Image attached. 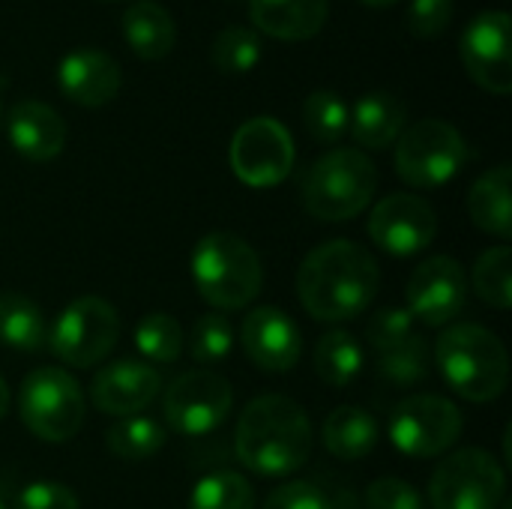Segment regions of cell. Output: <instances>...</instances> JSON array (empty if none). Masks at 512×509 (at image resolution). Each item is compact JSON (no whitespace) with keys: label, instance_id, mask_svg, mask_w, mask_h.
<instances>
[{"label":"cell","instance_id":"6da1fadb","mask_svg":"<svg viewBox=\"0 0 512 509\" xmlns=\"http://www.w3.org/2000/svg\"><path fill=\"white\" fill-rule=\"evenodd\" d=\"M381 285L378 261L354 240H330L312 249L297 270V294L315 321L360 318Z\"/></svg>","mask_w":512,"mask_h":509},{"label":"cell","instance_id":"7a4b0ae2","mask_svg":"<svg viewBox=\"0 0 512 509\" xmlns=\"http://www.w3.org/2000/svg\"><path fill=\"white\" fill-rule=\"evenodd\" d=\"M234 453L243 468L261 477H288L309 462L312 423L288 396H258L234 429Z\"/></svg>","mask_w":512,"mask_h":509},{"label":"cell","instance_id":"3957f363","mask_svg":"<svg viewBox=\"0 0 512 509\" xmlns=\"http://www.w3.org/2000/svg\"><path fill=\"white\" fill-rule=\"evenodd\" d=\"M435 363L462 399L495 402L510 381V357L504 342L480 324H453L435 345Z\"/></svg>","mask_w":512,"mask_h":509},{"label":"cell","instance_id":"277c9868","mask_svg":"<svg viewBox=\"0 0 512 509\" xmlns=\"http://www.w3.org/2000/svg\"><path fill=\"white\" fill-rule=\"evenodd\" d=\"M192 282L213 309H246L264 285L258 252L231 231H213L192 249Z\"/></svg>","mask_w":512,"mask_h":509},{"label":"cell","instance_id":"5b68a950","mask_svg":"<svg viewBox=\"0 0 512 509\" xmlns=\"http://www.w3.org/2000/svg\"><path fill=\"white\" fill-rule=\"evenodd\" d=\"M378 189L375 162L354 147L324 153L303 177V207L321 222H348L360 216Z\"/></svg>","mask_w":512,"mask_h":509},{"label":"cell","instance_id":"8992f818","mask_svg":"<svg viewBox=\"0 0 512 509\" xmlns=\"http://www.w3.org/2000/svg\"><path fill=\"white\" fill-rule=\"evenodd\" d=\"M18 414L24 426L48 444L72 441L84 426V396L78 381L57 369H33L18 393Z\"/></svg>","mask_w":512,"mask_h":509},{"label":"cell","instance_id":"52a82bcc","mask_svg":"<svg viewBox=\"0 0 512 509\" xmlns=\"http://www.w3.org/2000/svg\"><path fill=\"white\" fill-rule=\"evenodd\" d=\"M468 162V144L462 132L447 123L426 117L408 126L396 141V171L408 186L435 189L450 183Z\"/></svg>","mask_w":512,"mask_h":509},{"label":"cell","instance_id":"ba28073f","mask_svg":"<svg viewBox=\"0 0 512 509\" xmlns=\"http://www.w3.org/2000/svg\"><path fill=\"white\" fill-rule=\"evenodd\" d=\"M117 336V309L102 297H78L57 315L48 333V348L60 363L90 369L114 351Z\"/></svg>","mask_w":512,"mask_h":509},{"label":"cell","instance_id":"9c48e42d","mask_svg":"<svg viewBox=\"0 0 512 509\" xmlns=\"http://www.w3.org/2000/svg\"><path fill=\"white\" fill-rule=\"evenodd\" d=\"M507 498V474L486 450L468 447L447 456L429 483L432 509H498Z\"/></svg>","mask_w":512,"mask_h":509},{"label":"cell","instance_id":"30bf717a","mask_svg":"<svg viewBox=\"0 0 512 509\" xmlns=\"http://www.w3.org/2000/svg\"><path fill=\"white\" fill-rule=\"evenodd\" d=\"M462 435V414L444 396H408L390 414V441L408 459H435Z\"/></svg>","mask_w":512,"mask_h":509},{"label":"cell","instance_id":"8fae6325","mask_svg":"<svg viewBox=\"0 0 512 509\" xmlns=\"http://www.w3.org/2000/svg\"><path fill=\"white\" fill-rule=\"evenodd\" d=\"M228 159L240 183L270 189L279 186L294 168V138L279 120L252 117L234 132Z\"/></svg>","mask_w":512,"mask_h":509},{"label":"cell","instance_id":"7c38bea8","mask_svg":"<svg viewBox=\"0 0 512 509\" xmlns=\"http://www.w3.org/2000/svg\"><path fill=\"white\" fill-rule=\"evenodd\" d=\"M231 405H234L231 384L207 369L183 372L180 378L171 381L162 399L168 426L186 438H204L216 432L228 420Z\"/></svg>","mask_w":512,"mask_h":509},{"label":"cell","instance_id":"4fadbf2b","mask_svg":"<svg viewBox=\"0 0 512 509\" xmlns=\"http://www.w3.org/2000/svg\"><path fill=\"white\" fill-rule=\"evenodd\" d=\"M468 75L489 93L507 96L512 90L510 15L504 9H486L471 18L459 42Z\"/></svg>","mask_w":512,"mask_h":509},{"label":"cell","instance_id":"5bb4252c","mask_svg":"<svg viewBox=\"0 0 512 509\" xmlns=\"http://www.w3.org/2000/svg\"><path fill=\"white\" fill-rule=\"evenodd\" d=\"M408 312L426 327H444L456 321L468 303L465 267L450 255H435L423 261L408 279Z\"/></svg>","mask_w":512,"mask_h":509},{"label":"cell","instance_id":"9a60e30c","mask_svg":"<svg viewBox=\"0 0 512 509\" xmlns=\"http://www.w3.org/2000/svg\"><path fill=\"white\" fill-rule=\"evenodd\" d=\"M372 243L390 255L408 258L423 252L438 234V216L420 195L393 192L381 198L366 225Z\"/></svg>","mask_w":512,"mask_h":509},{"label":"cell","instance_id":"2e32d148","mask_svg":"<svg viewBox=\"0 0 512 509\" xmlns=\"http://www.w3.org/2000/svg\"><path fill=\"white\" fill-rule=\"evenodd\" d=\"M240 342L261 372H291L300 360V327L276 306H258L243 318Z\"/></svg>","mask_w":512,"mask_h":509},{"label":"cell","instance_id":"e0dca14e","mask_svg":"<svg viewBox=\"0 0 512 509\" xmlns=\"http://www.w3.org/2000/svg\"><path fill=\"white\" fill-rule=\"evenodd\" d=\"M162 378L144 360H114L90 384L93 405L111 417H135L159 396Z\"/></svg>","mask_w":512,"mask_h":509},{"label":"cell","instance_id":"ac0fdd59","mask_svg":"<svg viewBox=\"0 0 512 509\" xmlns=\"http://www.w3.org/2000/svg\"><path fill=\"white\" fill-rule=\"evenodd\" d=\"M123 72L117 60L99 48H78L66 54L57 66L60 93L81 108H102L120 90Z\"/></svg>","mask_w":512,"mask_h":509},{"label":"cell","instance_id":"d6986e66","mask_svg":"<svg viewBox=\"0 0 512 509\" xmlns=\"http://www.w3.org/2000/svg\"><path fill=\"white\" fill-rule=\"evenodd\" d=\"M6 135L18 156L30 162H51L63 153L66 123L51 105L24 99L15 102L6 117Z\"/></svg>","mask_w":512,"mask_h":509},{"label":"cell","instance_id":"ffe728a7","mask_svg":"<svg viewBox=\"0 0 512 509\" xmlns=\"http://www.w3.org/2000/svg\"><path fill=\"white\" fill-rule=\"evenodd\" d=\"M252 24L282 42H306L327 24L330 0H249Z\"/></svg>","mask_w":512,"mask_h":509},{"label":"cell","instance_id":"44dd1931","mask_svg":"<svg viewBox=\"0 0 512 509\" xmlns=\"http://www.w3.org/2000/svg\"><path fill=\"white\" fill-rule=\"evenodd\" d=\"M405 120H408L405 102L387 90H375L354 105L348 129L360 147L384 150L393 141H399V135L405 132Z\"/></svg>","mask_w":512,"mask_h":509},{"label":"cell","instance_id":"7402d4cb","mask_svg":"<svg viewBox=\"0 0 512 509\" xmlns=\"http://www.w3.org/2000/svg\"><path fill=\"white\" fill-rule=\"evenodd\" d=\"M123 39L141 60H162L174 48L177 27L165 6L138 0L123 12Z\"/></svg>","mask_w":512,"mask_h":509},{"label":"cell","instance_id":"603a6c76","mask_svg":"<svg viewBox=\"0 0 512 509\" xmlns=\"http://www.w3.org/2000/svg\"><path fill=\"white\" fill-rule=\"evenodd\" d=\"M510 183L512 168L510 165H498L492 171H486L468 192V213L471 222L486 231L495 234L501 240L512 237V204H510Z\"/></svg>","mask_w":512,"mask_h":509},{"label":"cell","instance_id":"cb8c5ba5","mask_svg":"<svg viewBox=\"0 0 512 509\" xmlns=\"http://www.w3.org/2000/svg\"><path fill=\"white\" fill-rule=\"evenodd\" d=\"M324 447L342 462H360L378 447V420L357 405H342L324 420Z\"/></svg>","mask_w":512,"mask_h":509},{"label":"cell","instance_id":"d4e9b609","mask_svg":"<svg viewBox=\"0 0 512 509\" xmlns=\"http://www.w3.org/2000/svg\"><path fill=\"white\" fill-rule=\"evenodd\" d=\"M0 345L27 354L42 351L48 345L42 309L18 291L0 294Z\"/></svg>","mask_w":512,"mask_h":509},{"label":"cell","instance_id":"484cf974","mask_svg":"<svg viewBox=\"0 0 512 509\" xmlns=\"http://www.w3.org/2000/svg\"><path fill=\"white\" fill-rule=\"evenodd\" d=\"M315 372L333 390L351 387L363 372V345L345 330L321 336L315 345Z\"/></svg>","mask_w":512,"mask_h":509},{"label":"cell","instance_id":"4316f807","mask_svg":"<svg viewBox=\"0 0 512 509\" xmlns=\"http://www.w3.org/2000/svg\"><path fill=\"white\" fill-rule=\"evenodd\" d=\"M105 444L123 462H147L165 447V429L162 423L135 414V417H123L120 423H114L105 432Z\"/></svg>","mask_w":512,"mask_h":509},{"label":"cell","instance_id":"83f0119b","mask_svg":"<svg viewBox=\"0 0 512 509\" xmlns=\"http://www.w3.org/2000/svg\"><path fill=\"white\" fill-rule=\"evenodd\" d=\"M471 285L483 303H489L498 312H507L512 306V249L495 246L486 249L471 273Z\"/></svg>","mask_w":512,"mask_h":509},{"label":"cell","instance_id":"f1b7e54d","mask_svg":"<svg viewBox=\"0 0 512 509\" xmlns=\"http://www.w3.org/2000/svg\"><path fill=\"white\" fill-rule=\"evenodd\" d=\"M429 369H432V360H429V345L423 336H411L393 348H384L378 351V375L387 381V384H396V387H414V384H423L429 378Z\"/></svg>","mask_w":512,"mask_h":509},{"label":"cell","instance_id":"f546056e","mask_svg":"<svg viewBox=\"0 0 512 509\" xmlns=\"http://www.w3.org/2000/svg\"><path fill=\"white\" fill-rule=\"evenodd\" d=\"M189 509H255V492L237 471H216L198 480Z\"/></svg>","mask_w":512,"mask_h":509},{"label":"cell","instance_id":"4dcf8cb0","mask_svg":"<svg viewBox=\"0 0 512 509\" xmlns=\"http://www.w3.org/2000/svg\"><path fill=\"white\" fill-rule=\"evenodd\" d=\"M135 348L150 363H174L183 351V330L168 312H150L135 327Z\"/></svg>","mask_w":512,"mask_h":509},{"label":"cell","instance_id":"1f68e13d","mask_svg":"<svg viewBox=\"0 0 512 509\" xmlns=\"http://www.w3.org/2000/svg\"><path fill=\"white\" fill-rule=\"evenodd\" d=\"M303 123H306V129H309V135L315 141L333 144V141H339L348 132L351 108H348V102L339 93H333V90H315L303 102Z\"/></svg>","mask_w":512,"mask_h":509},{"label":"cell","instance_id":"d6a6232c","mask_svg":"<svg viewBox=\"0 0 512 509\" xmlns=\"http://www.w3.org/2000/svg\"><path fill=\"white\" fill-rule=\"evenodd\" d=\"M210 60L219 72H228V75L249 72L261 60V39L249 27H225L216 33L210 45Z\"/></svg>","mask_w":512,"mask_h":509},{"label":"cell","instance_id":"836d02e7","mask_svg":"<svg viewBox=\"0 0 512 509\" xmlns=\"http://www.w3.org/2000/svg\"><path fill=\"white\" fill-rule=\"evenodd\" d=\"M234 348V330L231 321L219 312H210L195 321L192 339H189V354L201 366H216L222 363Z\"/></svg>","mask_w":512,"mask_h":509},{"label":"cell","instance_id":"e575fe53","mask_svg":"<svg viewBox=\"0 0 512 509\" xmlns=\"http://www.w3.org/2000/svg\"><path fill=\"white\" fill-rule=\"evenodd\" d=\"M411 336H414V318L408 309H381L372 315V321L366 327V339L375 351L393 348Z\"/></svg>","mask_w":512,"mask_h":509},{"label":"cell","instance_id":"d590c367","mask_svg":"<svg viewBox=\"0 0 512 509\" xmlns=\"http://www.w3.org/2000/svg\"><path fill=\"white\" fill-rule=\"evenodd\" d=\"M456 3L453 0H411L408 27L417 39H438L453 21Z\"/></svg>","mask_w":512,"mask_h":509},{"label":"cell","instance_id":"8d00e7d4","mask_svg":"<svg viewBox=\"0 0 512 509\" xmlns=\"http://www.w3.org/2000/svg\"><path fill=\"white\" fill-rule=\"evenodd\" d=\"M12 509H81V504H78L75 492L66 489L63 483L36 480V483H27L15 495Z\"/></svg>","mask_w":512,"mask_h":509},{"label":"cell","instance_id":"74e56055","mask_svg":"<svg viewBox=\"0 0 512 509\" xmlns=\"http://www.w3.org/2000/svg\"><path fill=\"white\" fill-rule=\"evenodd\" d=\"M366 509H426V504L411 483L399 477H381L366 492Z\"/></svg>","mask_w":512,"mask_h":509},{"label":"cell","instance_id":"f35d334b","mask_svg":"<svg viewBox=\"0 0 512 509\" xmlns=\"http://www.w3.org/2000/svg\"><path fill=\"white\" fill-rule=\"evenodd\" d=\"M264 509H333V501L321 486L309 480H297V483L276 486L264 501Z\"/></svg>","mask_w":512,"mask_h":509},{"label":"cell","instance_id":"ab89813d","mask_svg":"<svg viewBox=\"0 0 512 509\" xmlns=\"http://www.w3.org/2000/svg\"><path fill=\"white\" fill-rule=\"evenodd\" d=\"M6 411H9V387H6V381L0 378V420L6 417Z\"/></svg>","mask_w":512,"mask_h":509},{"label":"cell","instance_id":"60d3db41","mask_svg":"<svg viewBox=\"0 0 512 509\" xmlns=\"http://www.w3.org/2000/svg\"><path fill=\"white\" fill-rule=\"evenodd\" d=\"M366 6H372V9H384V6H393V3H399V0H363Z\"/></svg>","mask_w":512,"mask_h":509},{"label":"cell","instance_id":"b9f144b4","mask_svg":"<svg viewBox=\"0 0 512 509\" xmlns=\"http://www.w3.org/2000/svg\"><path fill=\"white\" fill-rule=\"evenodd\" d=\"M0 509H6V507H3V501H0Z\"/></svg>","mask_w":512,"mask_h":509}]
</instances>
